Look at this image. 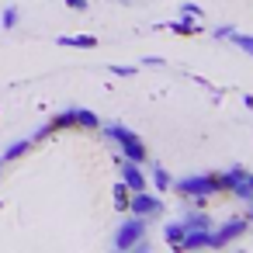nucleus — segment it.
<instances>
[{"mask_svg":"<svg viewBox=\"0 0 253 253\" xmlns=\"http://www.w3.org/2000/svg\"><path fill=\"white\" fill-rule=\"evenodd\" d=\"M246 180H250V191H253V173H246Z\"/></svg>","mask_w":253,"mask_h":253,"instance_id":"bb28decb","label":"nucleus"},{"mask_svg":"<svg viewBox=\"0 0 253 253\" xmlns=\"http://www.w3.org/2000/svg\"><path fill=\"white\" fill-rule=\"evenodd\" d=\"M180 198H187V201H194L198 208L208 201V198H215V194H222V180H218V173H191V177H184V180H177V184H170Z\"/></svg>","mask_w":253,"mask_h":253,"instance_id":"f257e3e1","label":"nucleus"},{"mask_svg":"<svg viewBox=\"0 0 253 253\" xmlns=\"http://www.w3.org/2000/svg\"><path fill=\"white\" fill-rule=\"evenodd\" d=\"M111 194H115V211H122V215H125V211H128V198H132V191H128V184H122V180H118Z\"/></svg>","mask_w":253,"mask_h":253,"instance_id":"f3484780","label":"nucleus"},{"mask_svg":"<svg viewBox=\"0 0 253 253\" xmlns=\"http://www.w3.org/2000/svg\"><path fill=\"white\" fill-rule=\"evenodd\" d=\"M73 111H77V128H90V132L101 128V118L94 111H87V108H73Z\"/></svg>","mask_w":253,"mask_h":253,"instance_id":"dca6fc26","label":"nucleus"},{"mask_svg":"<svg viewBox=\"0 0 253 253\" xmlns=\"http://www.w3.org/2000/svg\"><path fill=\"white\" fill-rule=\"evenodd\" d=\"M187 250H222V243L211 229H187L180 239V253H187Z\"/></svg>","mask_w":253,"mask_h":253,"instance_id":"423d86ee","label":"nucleus"},{"mask_svg":"<svg viewBox=\"0 0 253 253\" xmlns=\"http://www.w3.org/2000/svg\"><path fill=\"white\" fill-rule=\"evenodd\" d=\"M45 135H52V125H49V122H45V125H42V128H35V132H32V135H28V139H32V146H35V142H42V139H45Z\"/></svg>","mask_w":253,"mask_h":253,"instance_id":"5701e85b","label":"nucleus"},{"mask_svg":"<svg viewBox=\"0 0 253 253\" xmlns=\"http://www.w3.org/2000/svg\"><path fill=\"white\" fill-rule=\"evenodd\" d=\"M118 4H128V0H118Z\"/></svg>","mask_w":253,"mask_h":253,"instance_id":"cd10ccee","label":"nucleus"},{"mask_svg":"<svg viewBox=\"0 0 253 253\" xmlns=\"http://www.w3.org/2000/svg\"><path fill=\"white\" fill-rule=\"evenodd\" d=\"M239 52H246V56H253V35H243V32H232V39H229Z\"/></svg>","mask_w":253,"mask_h":253,"instance_id":"a211bd4d","label":"nucleus"},{"mask_svg":"<svg viewBox=\"0 0 253 253\" xmlns=\"http://www.w3.org/2000/svg\"><path fill=\"white\" fill-rule=\"evenodd\" d=\"M18 21H21V14H18V7H7V11H4V18H0V25H4L7 32H11V28H18Z\"/></svg>","mask_w":253,"mask_h":253,"instance_id":"aec40b11","label":"nucleus"},{"mask_svg":"<svg viewBox=\"0 0 253 253\" xmlns=\"http://www.w3.org/2000/svg\"><path fill=\"white\" fill-rule=\"evenodd\" d=\"M49 125H52V132L77 128V111H73V108H70V111H59V115H52V118H49Z\"/></svg>","mask_w":253,"mask_h":253,"instance_id":"4468645a","label":"nucleus"},{"mask_svg":"<svg viewBox=\"0 0 253 253\" xmlns=\"http://www.w3.org/2000/svg\"><path fill=\"white\" fill-rule=\"evenodd\" d=\"M246 232H250V218H246V215H229V218L215 229V236H218V243H222V246H229V243L243 239Z\"/></svg>","mask_w":253,"mask_h":253,"instance_id":"0eeeda50","label":"nucleus"},{"mask_svg":"<svg viewBox=\"0 0 253 253\" xmlns=\"http://www.w3.org/2000/svg\"><path fill=\"white\" fill-rule=\"evenodd\" d=\"M56 45H63V49H97V39L94 35H59Z\"/></svg>","mask_w":253,"mask_h":253,"instance_id":"1a4fd4ad","label":"nucleus"},{"mask_svg":"<svg viewBox=\"0 0 253 253\" xmlns=\"http://www.w3.org/2000/svg\"><path fill=\"white\" fill-rule=\"evenodd\" d=\"M180 222H184V229H211V225H215V222H211V215H208L205 208H194V211H187Z\"/></svg>","mask_w":253,"mask_h":253,"instance_id":"9d476101","label":"nucleus"},{"mask_svg":"<svg viewBox=\"0 0 253 253\" xmlns=\"http://www.w3.org/2000/svg\"><path fill=\"white\" fill-rule=\"evenodd\" d=\"M246 218H250V222H253V198H250V211H246Z\"/></svg>","mask_w":253,"mask_h":253,"instance_id":"a878e982","label":"nucleus"},{"mask_svg":"<svg viewBox=\"0 0 253 253\" xmlns=\"http://www.w3.org/2000/svg\"><path fill=\"white\" fill-rule=\"evenodd\" d=\"M118 180L128 184V191H146V170L142 163H132V160H118Z\"/></svg>","mask_w":253,"mask_h":253,"instance_id":"6e6552de","label":"nucleus"},{"mask_svg":"<svg viewBox=\"0 0 253 253\" xmlns=\"http://www.w3.org/2000/svg\"><path fill=\"white\" fill-rule=\"evenodd\" d=\"M28 149H32V139H18V142H11V146L4 149V156H0V160H4V163H11V160H21Z\"/></svg>","mask_w":253,"mask_h":253,"instance_id":"2eb2a0df","label":"nucleus"},{"mask_svg":"<svg viewBox=\"0 0 253 253\" xmlns=\"http://www.w3.org/2000/svg\"><path fill=\"white\" fill-rule=\"evenodd\" d=\"M173 35H201V21H194V18H177L173 25H167Z\"/></svg>","mask_w":253,"mask_h":253,"instance_id":"ddd939ff","label":"nucleus"},{"mask_svg":"<svg viewBox=\"0 0 253 253\" xmlns=\"http://www.w3.org/2000/svg\"><path fill=\"white\" fill-rule=\"evenodd\" d=\"M63 4L70 7V11H87L90 4H87V0H63Z\"/></svg>","mask_w":253,"mask_h":253,"instance_id":"b1692460","label":"nucleus"},{"mask_svg":"<svg viewBox=\"0 0 253 253\" xmlns=\"http://www.w3.org/2000/svg\"><path fill=\"white\" fill-rule=\"evenodd\" d=\"M180 14H184V18H194V21L205 18V11H201L198 4H191V0H184V4H180Z\"/></svg>","mask_w":253,"mask_h":253,"instance_id":"6ab92c4d","label":"nucleus"},{"mask_svg":"<svg viewBox=\"0 0 253 253\" xmlns=\"http://www.w3.org/2000/svg\"><path fill=\"white\" fill-rule=\"evenodd\" d=\"M146 229H149V218L125 211V222H118V229H115V250H132L139 239H146Z\"/></svg>","mask_w":253,"mask_h":253,"instance_id":"7ed1b4c3","label":"nucleus"},{"mask_svg":"<svg viewBox=\"0 0 253 253\" xmlns=\"http://www.w3.org/2000/svg\"><path fill=\"white\" fill-rule=\"evenodd\" d=\"M149 180H153V187L163 194V191H170V184H173V177H170V170L167 167H160V163H153L149 167Z\"/></svg>","mask_w":253,"mask_h":253,"instance_id":"9b49d317","label":"nucleus"},{"mask_svg":"<svg viewBox=\"0 0 253 253\" xmlns=\"http://www.w3.org/2000/svg\"><path fill=\"white\" fill-rule=\"evenodd\" d=\"M104 135L118 142V149H122V156H125V160H132V163H146V160H149L146 142H142V139H139V135H135L128 125L111 122V125H104Z\"/></svg>","mask_w":253,"mask_h":253,"instance_id":"f03ea898","label":"nucleus"},{"mask_svg":"<svg viewBox=\"0 0 253 253\" xmlns=\"http://www.w3.org/2000/svg\"><path fill=\"white\" fill-rule=\"evenodd\" d=\"M108 70H111L115 77H122V80H128V77H135V66H118V63H111Z\"/></svg>","mask_w":253,"mask_h":253,"instance_id":"4be33fe9","label":"nucleus"},{"mask_svg":"<svg viewBox=\"0 0 253 253\" xmlns=\"http://www.w3.org/2000/svg\"><path fill=\"white\" fill-rule=\"evenodd\" d=\"M0 167H4V160H0Z\"/></svg>","mask_w":253,"mask_h":253,"instance_id":"c85d7f7f","label":"nucleus"},{"mask_svg":"<svg viewBox=\"0 0 253 253\" xmlns=\"http://www.w3.org/2000/svg\"><path fill=\"white\" fill-rule=\"evenodd\" d=\"M184 222H167L163 225V239H167V246H173L177 253H180V239H184Z\"/></svg>","mask_w":253,"mask_h":253,"instance_id":"f8f14e48","label":"nucleus"},{"mask_svg":"<svg viewBox=\"0 0 253 253\" xmlns=\"http://www.w3.org/2000/svg\"><path fill=\"white\" fill-rule=\"evenodd\" d=\"M232 32H236V25H218V28H211V39L229 42V39H232Z\"/></svg>","mask_w":253,"mask_h":253,"instance_id":"412c9836","label":"nucleus"},{"mask_svg":"<svg viewBox=\"0 0 253 253\" xmlns=\"http://www.w3.org/2000/svg\"><path fill=\"white\" fill-rule=\"evenodd\" d=\"M243 104H246V108L253 111V94H246V97H243Z\"/></svg>","mask_w":253,"mask_h":253,"instance_id":"393cba45","label":"nucleus"},{"mask_svg":"<svg viewBox=\"0 0 253 253\" xmlns=\"http://www.w3.org/2000/svg\"><path fill=\"white\" fill-rule=\"evenodd\" d=\"M246 167H229L225 173H218V180H222V191L225 194H232V198H239V201H250L253 198V191H250V180H246Z\"/></svg>","mask_w":253,"mask_h":253,"instance_id":"20e7f679","label":"nucleus"},{"mask_svg":"<svg viewBox=\"0 0 253 253\" xmlns=\"http://www.w3.org/2000/svg\"><path fill=\"white\" fill-rule=\"evenodd\" d=\"M128 211H132V215H139V218H160L167 208H163V198H160V194L132 191V198H128Z\"/></svg>","mask_w":253,"mask_h":253,"instance_id":"39448f33","label":"nucleus"}]
</instances>
